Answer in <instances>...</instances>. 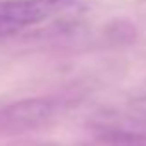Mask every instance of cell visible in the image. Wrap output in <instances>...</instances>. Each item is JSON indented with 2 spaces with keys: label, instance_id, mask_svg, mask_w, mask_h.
Here are the masks:
<instances>
[{
  "label": "cell",
  "instance_id": "obj_2",
  "mask_svg": "<svg viewBox=\"0 0 146 146\" xmlns=\"http://www.w3.org/2000/svg\"><path fill=\"white\" fill-rule=\"evenodd\" d=\"M78 0H4L0 2V37H7L48 21Z\"/></svg>",
  "mask_w": 146,
  "mask_h": 146
},
{
  "label": "cell",
  "instance_id": "obj_1",
  "mask_svg": "<svg viewBox=\"0 0 146 146\" xmlns=\"http://www.w3.org/2000/svg\"><path fill=\"white\" fill-rule=\"evenodd\" d=\"M63 109L57 96H35L0 107V133H26L52 122Z\"/></svg>",
  "mask_w": 146,
  "mask_h": 146
},
{
  "label": "cell",
  "instance_id": "obj_3",
  "mask_svg": "<svg viewBox=\"0 0 146 146\" xmlns=\"http://www.w3.org/2000/svg\"><path fill=\"white\" fill-rule=\"evenodd\" d=\"M26 146H65V144H57V143H32Z\"/></svg>",
  "mask_w": 146,
  "mask_h": 146
}]
</instances>
